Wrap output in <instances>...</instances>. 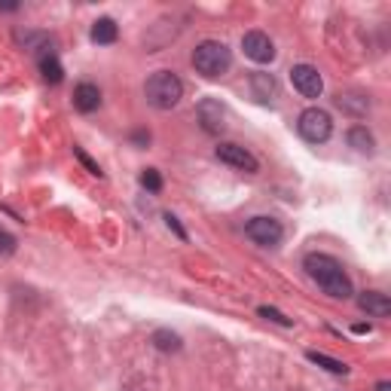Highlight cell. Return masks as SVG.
<instances>
[{
	"label": "cell",
	"instance_id": "10",
	"mask_svg": "<svg viewBox=\"0 0 391 391\" xmlns=\"http://www.w3.org/2000/svg\"><path fill=\"white\" fill-rule=\"evenodd\" d=\"M251 95L260 101V105H272L279 98V83H275L272 74H251Z\"/></svg>",
	"mask_w": 391,
	"mask_h": 391
},
{
	"label": "cell",
	"instance_id": "9",
	"mask_svg": "<svg viewBox=\"0 0 391 391\" xmlns=\"http://www.w3.org/2000/svg\"><path fill=\"white\" fill-rule=\"evenodd\" d=\"M196 113H199V122H202V129L208 132V135H220V132L226 129V110H223L220 101L205 98V101H199Z\"/></svg>",
	"mask_w": 391,
	"mask_h": 391
},
{
	"label": "cell",
	"instance_id": "2",
	"mask_svg": "<svg viewBox=\"0 0 391 391\" xmlns=\"http://www.w3.org/2000/svg\"><path fill=\"white\" fill-rule=\"evenodd\" d=\"M144 98L156 110H171V107H178V101L183 98V83L178 80L174 70H156V74H150L147 83H144Z\"/></svg>",
	"mask_w": 391,
	"mask_h": 391
},
{
	"label": "cell",
	"instance_id": "14",
	"mask_svg": "<svg viewBox=\"0 0 391 391\" xmlns=\"http://www.w3.org/2000/svg\"><path fill=\"white\" fill-rule=\"evenodd\" d=\"M40 77L46 80V83H61L65 80V68H61V61L55 55H43L40 58Z\"/></svg>",
	"mask_w": 391,
	"mask_h": 391
},
{
	"label": "cell",
	"instance_id": "16",
	"mask_svg": "<svg viewBox=\"0 0 391 391\" xmlns=\"http://www.w3.org/2000/svg\"><path fill=\"white\" fill-rule=\"evenodd\" d=\"M348 144L361 153H370L373 150V135H370L364 126H355V129H348Z\"/></svg>",
	"mask_w": 391,
	"mask_h": 391
},
{
	"label": "cell",
	"instance_id": "1",
	"mask_svg": "<svg viewBox=\"0 0 391 391\" xmlns=\"http://www.w3.org/2000/svg\"><path fill=\"white\" fill-rule=\"evenodd\" d=\"M303 269L306 275L312 279L327 296H333V300H348L355 291H352V279L346 275L343 263L336 260L331 254H309L303 260Z\"/></svg>",
	"mask_w": 391,
	"mask_h": 391
},
{
	"label": "cell",
	"instance_id": "13",
	"mask_svg": "<svg viewBox=\"0 0 391 391\" xmlns=\"http://www.w3.org/2000/svg\"><path fill=\"white\" fill-rule=\"evenodd\" d=\"M89 37H92V43H101V46H107V43H117V37H119V28H117V22H113V18H98V22L92 25Z\"/></svg>",
	"mask_w": 391,
	"mask_h": 391
},
{
	"label": "cell",
	"instance_id": "22",
	"mask_svg": "<svg viewBox=\"0 0 391 391\" xmlns=\"http://www.w3.org/2000/svg\"><path fill=\"white\" fill-rule=\"evenodd\" d=\"M13 251H16V239L0 230V254H13Z\"/></svg>",
	"mask_w": 391,
	"mask_h": 391
},
{
	"label": "cell",
	"instance_id": "20",
	"mask_svg": "<svg viewBox=\"0 0 391 391\" xmlns=\"http://www.w3.org/2000/svg\"><path fill=\"white\" fill-rule=\"evenodd\" d=\"M257 312H260L263 318H269V321H275V324H282V327H291V324H294L291 318L282 315L279 309H272V306H260V309H257Z\"/></svg>",
	"mask_w": 391,
	"mask_h": 391
},
{
	"label": "cell",
	"instance_id": "12",
	"mask_svg": "<svg viewBox=\"0 0 391 391\" xmlns=\"http://www.w3.org/2000/svg\"><path fill=\"white\" fill-rule=\"evenodd\" d=\"M358 306H361L367 315H373V318L391 315V300L385 294H379V291H364L361 296H358Z\"/></svg>",
	"mask_w": 391,
	"mask_h": 391
},
{
	"label": "cell",
	"instance_id": "17",
	"mask_svg": "<svg viewBox=\"0 0 391 391\" xmlns=\"http://www.w3.org/2000/svg\"><path fill=\"white\" fill-rule=\"evenodd\" d=\"M153 346H156L159 352H181V336L171 331H156L153 333Z\"/></svg>",
	"mask_w": 391,
	"mask_h": 391
},
{
	"label": "cell",
	"instance_id": "21",
	"mask_svg": "<svg viewBox=\"0 0 391 391\" xmlns=\"http://www.w3.org/2000/svg\"><path fill=\"white\" fill-rule=\"evenodd\" d=\"M166 226H168V230H171L174 235H178L181 242H187V230H183V226H181V220L174 218V214H166Z\"/></svg>",
	"mask_w": 391,
	"mask_h": 391
},
{
	"label": "cell",
	"instance_id": "7",
	"mask_svg": "<svg viewBox=\"0 0 391 391\" xmlns=\"http://www.w3.org/2000/svg\"><path fill=\"white\" fill-rule=\"evenodd\" d=\"M218 159L223 162V166H230L235 171H245V174H257V171H260V162L254 159V153L239 147V144H220V147H218Z\"/></svg>",
	"mask_w": 391,
	"mask_h": 391
},
{
	"label": "cell",
	"instance_id": "19",
	"mask_svg": "<svg viewBox=\"0 0 391 391\" xmlns=\"http://www.w3.org/2000/svg\"><path fill=\"white\" fill-rule=\"evenodd\" d=\"M74 156H77L80 162H83V166H86V171H89V174H95V178H105V171H101V166H98V162H95V159H92V156H89V153H86L83 147H74Z\"/></svg>",
	"mask_w": 391,
	"mask_h": 391
},
{
	"label": "cell",
	"instance_id": "26",
	"mask_svg": "<svg viewBox=\"0 0 391 391\" xmlns=\"http://www.w3.org/2000/svg\"><path fill=\"white\" fill-rule=\"evenodd\" d=\"M376 391H391V382H385V379L382 382H376Z\"/></svg>",
	"mask_w": 391,
	"mask_h": 391
},
{
	"label": "cell",
	"instance_id": "6",
	"mask_svg": "<svg viewBox=\"0 0 391 391\" xmlns=\"http://www.w3.org/2000/svg\"><path fill=\"white\" fill-rule=\"evenodd\" d=\"M291 83L303 98H318L324 92V80L312 65H294L291 68Z\"/></svg>",
	"mask_w": 391,
	"mask_h": 391
},
{
	"label": "cell",
	"instance_id": "8",
	"mask_svg": "<svg viewBox=\"0 0 391 391\" xmlns=\"http://www.w3.org/2000/svg\"><path fill=\"white\" fill-rule=\"evenodd\" d=\"M242 49L251 61H257V65H269L275 58V43L269 40V34H263V31H248V34L242 37Z\"/></svg>",
	"mask_w": 391,
	"mask_h": 391
},
{
	"label": "cell",
	"instance_id": "18",
	"mask_svg": "<svg viewBox=\"0 0 391 391\" xmlns=\"http://www.w3.org/2000/svg\"><path fill=\"white\" fill-rule=\"evenodd\" d=\"M141 187L150 190V193H159L162 190V174L156 168H147V171L141 174Z\"/></svg>",
	"mask_w": 391,
	"mask_h": 391
},
{
	"label": "cell",
	"instance_id": "23",
	"mask_svg": "<svg viewBox=\"0 0 391 391\" xmlns=\"http://www.w3.org/2000/svg\"><path fill=\"white\" fill-rule=\"evenodd\" d=\"M132 144H135V147H147V144H150V132L147 129H135V132H132Z\"/></svg>",
	"mask_w": 391,
	"mask_h": 391
},
{
	"label": "cell",
	"instance_id": "11",
	"mask_svg": "<svg viewBox=\"0 0 391 391\" xmlns=\"http://www.w3.org/2000/svg\"><path fill=\"white\" fill-rule=\"evenodd\" d=\"M74 107L80 113H95L101 107V89L95 83H80L74 89Z\"/></svg>",
	"mask_w": 391,
	"mask_h": 391
},
{
	"label": "cell",
	"instance_id": "5",
	"mask_svg": "<svg viewBox=\"0 0 391 391\" xmlns=\"http://www.w3.org/2000/svg\"><path fill=\"white\" fill-rule=\"evenodd\" d=\"M245 235L254 242V245H263V248H275L282 239H284V230L282 223L275 218H251L248 223H245Z\"/></svg>",
	"mask_w": 391,
	"mask_h": 391
},
{
	"label": "cell",
	"instance_id": "15",
	"mask_svg": "<svg viewBox=\"0 0 391 391\" xmlns=\"http://www.w3.org/2000/svg\"><path fill=\"white\" fill-rule=\"evenodd\" d=\"M306 358H309L312 364H318V367L331 370V373H339V376H346V373H348V364H346V361H336V358L324 355V352H306Z\"/></svg>",
	"mask_w": 391,
	"mask_h": 391
},
{
	"label": "cell",
	"instance_id": "3",
	"mask_svg": "<svg viewBox=\"0 0 391 391\" xmlns=\"http://www.w3.org/2000/svg\"><path fill=\"white\" fill-rule=\"evenodd\" d=\"M193 68L199 70L202 77L218 80L232 68V53L220 40H202V43L193 49Z\"/></svg>",
	"mask_w": 391,
	"mask_h": 391
},
{
	"label": "cell",
	"instance_id": "25",
	"mask_svg": "<svg viewBox=\"0 0 391 391\" xmlns=\"http://www.w3.org/2000/svg\"><path fill=\"white\" fill-rule=\"evenodd\" d=\"M18 4H0V13H16Z\"/></svg>",
	"mask_w": 391,
	"mask_h": 391
},
{
	"label": "cell",
	"instance_id": "24",
	"mask_svg": "<svg viewBox=\"0 0 391 391\" xmlns=\"http://www.w3.org/2000/svg\"><path fill=\"white\" fill-rule=\"evenodd\" d=\"M352 331H355V333H370V331H373V327H370V324H355Z\"/></svg>",
	"mask_w": 391,
	"mask_h": 391
},
{
	"label": "cell",
	"instance_id": "4",
	"mask_svg": "<svg viewBox=\"0 0 391 391\" xmlns=\"http://www.w3.org/2000/svg\"><path fill=\"white\" fill-rule=\"evenodd\" d=\"M296 132H300V138L309 144H324L333 135V119H331V113L321 107H306L300 113V119H296Z\"/></svg>",
	"mask_w": 391,
	"mask_h": 391
}]
</instances>
